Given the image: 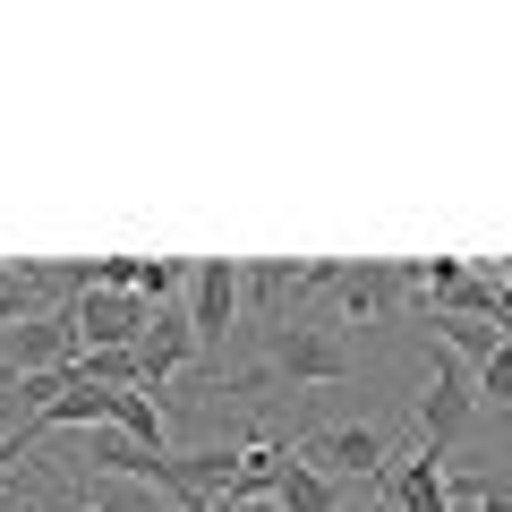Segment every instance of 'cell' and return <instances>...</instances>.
<instances>
[{
    "mask_svg": "<svg viewBox=\"0 0 512 512\" xmlns=\"http://www.w3.org/2000/svg\"><path fill=\"white\" fill-rule=\"evenodd\" d=\"M342 376H350V342H342V325L291 316V325H265V367L231 376L222 393H231V402H256V393H274V384H342Z\"/></svg>",
    "mask_w": 512,
    "mask_h": 512,
    "instance_id": "1",
    "label": "cell"
},
{
    "mask_svg": "<svg viewBox=\"0 0 512 512\" xmlns=\"http://www.w3.org/2000/svg\"><path fill=\"white\" fill-rule=\"evenodd\" d=\"M470 419H478L470 367H461L453 350H427V367H419V453H453V444L470 436Z\"/></svg>",
    "mask_w": 512,
    "mask_h": 512,
    "instance_id": "2",
    "label": "cell"
},
{
    "mask_svg": "<svg viewBox=\"0 0 512 512\" xmlns=\"http://www.w3.org/2000/svg\"><path fill=\"white\" fill-rule=\"evenodd\" d=\"M325 291H333V265H239V308L256 325H291Z\"/></svg>",
    "mask_w": 512,
    "mask_h": 512,
    "instance_id": "3",
    "label": "cell"
},
{
    "mask_svg": "<svg viewBox=\"0 0 512 512\" xmlns=\"http://www.w3.org/2000/svg\"><path fill=\"white\" fill-rule=\"evenodd\" d=\"M231 325H239V265L231 256L188 265V333H197V359H222Z\"/></svg>",
    "mask_w": 512,
    "mask_h": 512,
    "instance_id": "4",
    "label": "cell"
},
{
    "mask_svg": "<svg viewBox=\"0 0 512 512\" xmlns=\"http://www.w3.org/2000/svg\"><path fill=\"white\" fill-rule=\"evenodd\" d=\"M69 325H77V350H137L146 325H154V308L137 291H77Z\"/></svg>",
    "mask_w": 512,
    "mask_h": 512,
    "instance_id": "5",
    "label": "cell"
},
{
    "mask_svg": "<svg viewBox=\"0 0 512 512\" xmlns=\"http://www.w3.org/2000/svg\"><path fill=\"white\" fill-rule=\"evenodd\" d=\"M77 359V325H69V308H52V316H26L9 342H0V384H26V376H60V367Z\"/></svg>",
    "mask_w": 512,
    "mask_h": 512,
    "instance_id": "6",
    "label": "cell"
},
{
    "mask_svg": "<svg viewBox=\"0 0 512 512\" xmlns=\"http://www.w3.org/2000/svg\"><path fill=\"white\" fill-rule=\"evenodd\" d=\"M299 461L342 487V478H384L393 470V444H384L376 427H308V436H299Z\"/></svg>",
    "mask_w": 512,
    "mask_h": 512,
    "instance_id": "7",
    "label": "cell"
},
{
    "mask_svg": "<svg viewBox=\"0 0 512 512\" xmlns=\"http://www.w3.org/2000/svg\"><path fill=\"white\" fill-rule=\"evenodd\" d=\"M325 299H342V325H384V316L402 308V299H419V291H410V265H333Z\"/></svg>",
    "mask_w": 512,
    "mask_h": 512,
    "instance_id": "8",
    "label": "cell"
},
{
    "mask_svg": "<svg viewBox=\"0 0 512 512\" xmlns=\"http://www.w3.org/2000/svg\"><path fill=\"white\" fill-rule=\"evenodd\" d=\"M376 487H384V512H453V461L444 453H402Z\"/></svg>",
    "mask_w": 512,
    "mask_h": 512,
    "instance_id": "9",
    "label": "cell"
},
{
    "mask_svg": "<svg viewBox=\"0 0 512 512\" xmlns=\"http://www.w3.org/2000/svg\"><path fill=\"white\" fill-rule=\"evenodd\" d=\"M86 461H94V470H103V478H137V487H154L171 453H154V444L120 436V427H86Z\"/></svg>",
    "mask_w": 512,
    "mask_h": 512,
    "instance_id": "10",
    "label": "cell"
},
{
    "mask_svg": "<svg viewBox=\"0 0 512 512\" xmlns=\"http://www.w3.org/2000/svg\"><path fill=\"white\" fill-rule=\"evenodd\" d=\"M427 325H436V350H453L461 367L487 359L495 342H512V325H487V316H444V308H427Z\"/></svg>",
    "mask_w": 512,
    "mask_h": 512,
    "instance_id": "11",
    "label": "cell"
},
{
    "mask_svg": "<svg viewBox=\"0 0 512 512\" xmlns=\"http://www.w3.org/2000/svg\"><path fill=\"white\" fill-rule=\"evenodd\" d=\"M342 504V487H333L325 470H308V461H282V478H274V512H333Z\"/></svg>",
    "mask_w": 512,
    "mask_h": 512,
    "instance_id": "12",
    "label": "cell"
},
{
    "mask_svg": "<svg viewBox=\"0 0 512 512\" xmlns=\"http://www.w3.org/2000/svg\"><path fill=\"white\" fill-rule=\"evenodd\" d=\"M26 316H52V308L35 299V282H26V265H0V342H9V333H18Z\"/></svg>",
    "mask_w": 512,
    "mask_h": 512,
    "instance_id": "13",
    "label": "cell"
},
{
    "mask_svg": "<svg viewBox=\"0 0 512 512\" xmlns=\"http://www.w3.org/2000/svg\"><path fill=\"white\" fill-rule=\"evenodd\" d=\"M470 384H478V393H495V402L512 410V342H495L487 359H478V376H470Z\"/></svg>",
    "mask_w": 512,
    "mask_h": 512,
    "instance_id": "14",
    "label": "cell"
},
{
    "mask_svg": "<svg viewBox=\"0 0 512 512\" xmlns=\"http://www.w3.org/2000/svg\"><path fill=\"white\" fill-rule=\"evenodd\" d=\"M69 512H86V504H69Z\"/></svg>",
    "mask_w": 512,
    "mask_h": 512,
    "instance_id": "15",
    "label": "cell"
}]
</instances>
